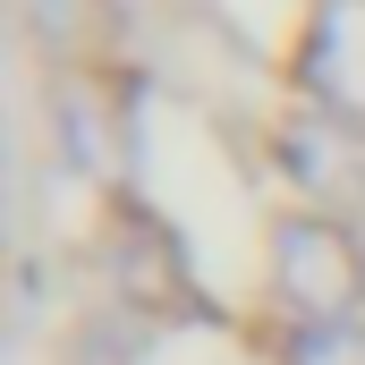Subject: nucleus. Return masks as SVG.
I'll return each instance as SVG.
<instances>
[{
	"mask_svg": "<svg viewBox=\"0 0 365 365\" xmlns=\"http://www.w3.org/2000/svg\"><path fill=\"white\" fill-rule=\"evenodd\" d=\"M289 365H365V323H323V331H289Z\"/></svg>",
	"mask_w": 365,
	"mask_h": 365,
	"instance_id": "nucleus-3",
	"label": "nucleus"
},
{
	"mask_svg": "<svg viewBox=\"0 0 365 365\" xmlns=\"http://www.w3.org/2000/svg\"><path fill=\"white\" fill-rule=\"evenodd\" d=\"M272 297L289 306L297 331H323V323H357L365 306V255L349 238L340 212H289L272 230Z\"/></svg>",
	"mask_w": 365,
	"mask_h": 365,
	"instance_id": "nucleus-1",
	"label": "nucleus"
},
{
	"mask_svg": "<svg viewBox=\"0 0 365 365\" xmlns=\"http://www.w3.org/2000/svg\"><path fill=\"white\" fill-rule=\"evenodd\" d=\"M280 170L314 204H357L365 195V119H340V110L289 119L280 128Z\"/></svg>",
	"mask_w": 365,
	"mask_h": 365,
	"instance_id": "nucleus-2",
	"label": "nucleus"
}]
</instances>
